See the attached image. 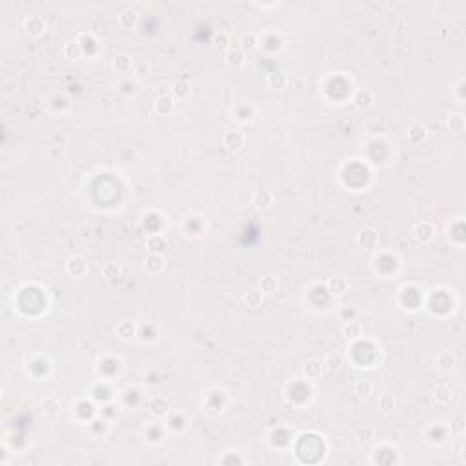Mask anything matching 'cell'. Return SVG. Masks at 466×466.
Returning a JSON list of instances; mask_svg holds the SVG:
<instances>
[{"instance_id": "obj_1", "label": "cell", "mask_w": 466, "mask_h": 466, "mask_svg": "<svg viewBox=\"0 0 466 466\" xmlns=\"http://www.w3.org/2000/svg\"><path fill=\"white\" fill-rule=\"evenodd\" d=\"M326 290L330 292L332 297H341V295H344V292L348 290V280L342 277V275H334V277L328 279Z\"/></svg>"}, {"instance_id": "obj_2", "label": "cell", "mask_w": 466, "mask_h": 466, "mask_svg": "<svg viewBox=\"0 0 466 466\" xmlns=\"http://www.w3.org/2000/svg\"><path fill=\"white\" fill-rule=\"evenodd\" d=\"M244 142H246V137H244V133L239 131V130L226 131V135H224V146L228 148L230 151H239V149L244 146Z\"/></svg>"}, {"instance_id": "obj_3", "label": "cell", "mask_w": 466, "mask_h": 466, "mask_svg": "<svg viewBox=\"0 0 466 466\" xmlns=\"http://www.w3.org/2000/svg\"><path fill=\"white\" fill-rule=\"evenodd\" d=\"M144 270H146L149 275H157L164 270V257L160 253H149L146 259H144Z\"/></svg>"}, {"instance_id": "obj_4", "label": "cell", "mask_w": 466, "mask_h": 466, "mask_svg": "<svg viewBox=\"0 0 466 466\" xmlns=\"http://www.w3.org/2000/svg\"><path fill=\"white\" fill-rule=\"evenodd\" d=\"M26 31H28L29 37H40L42 33L46 31V22H44V19L38 17V15L29 17L28 20H26Z\"/></svg>"}, {"instance_id": "obj_5", "label": "cell", "mask_w": 466, "mask_h": 466, "mask_svg": "<svg viewBox=\"0 0 466 466\" xmlns=\"http://www.w3.org/2000/svg\"><path fill=\"white\" fill-rule=\"evenodd\" d=\"M273 204V193L268 189H259L257 193L253 195V206L257 209H270Z\"/></svg>"}, {"instance_id": "obj_6", "label": "cell", "mask_w": 466, "mask_h": 466, "mask_svg": "<svg viewBox=\"0 0 466 466\" xmlns=\"http://www.w3.org/2000/svg\"><path fill=\"white\" fill-rule=\"evenodd\" d=\"M342 335H344V339L350 342L357 341L362 335V326L359 322H355V320H350V322H346L344 328H342Z\"/></svg>"}, {"instance_id": "obj_7", "label": "cell", "mask_w": 466, "mask_h": 466, "mask_svg": "<svg viewBox=\"0 0 466 466\" xmlns=\"http://www.w3.org/2000/svg\"><path fill=\"white\" fill-rule=\"evenodd\" d=\"M118 20H120V26H122V28L133 29L137 26V22H139V13H137L135 9H131V7H128V9H124V11L120 13Z\"/></svg>"}, {"instance_id": "obj_8", "label": "cell", "mask_w": 466, "mask_h": 466, "mask_svg": "<svg viewBox=\"0 0 466 466\" xmlns=\"http://www.w3.org/2000/svg\"><path fill=\"white\" fill-rule=\"evenodd\" d=\"M354 393L359 399H368L373 393V384L366 381V379H357L354 383Z\"/></svg>"}, {"instance_id": "obj_9", "label": "cell", "mask_w": 466, "mask_h": 466, "mask_svg": "<svg viewBox=\"0 0 466 466\" xmlns=\"http://www.w3.org/2000/svg\"><path fill=\"white\" fill-rule=\"evenodd\" d=\"M379 241V235L373 228H368V230H362L361 235L357 237V242L361 244L362 248H373Z\"/></svg>"}, {"instance_id": "obj_10", "label": "cell", "mask_w": 466, "mask_h": 466, "mask_svg": "<svg viewBox=\"0 0 466 466\" xmlns=\"http://www.w3.org/2000/svg\"><path fill=\"white\" fill-rule=\"evenodd\" d=\"M433 235H435V228H433L430 223H421L417 228H415V237H417V241H421V242L431 241Z\"/></svg>"}, {"instance_id": "obj_11", "label": "cell", "mask_w": 466, "mask_h": 466, "mask_svg": "<svg viewBox=\"0 0 466 466\" xmlns=\"http://www.w3.org/2000/svg\"><path fill=\"white\" fill-rule=\"evenodd\" d=\"M226 62H228V66H233V68H239L244 62V51L241 49V46H233V48L228 49Z\"/></svg>"}, {"instance_id": "obj_12", "label": "cell", "mask_w": 466, "mask_h": 466, "mask_svg": "<svg viewBox=\"0 0 466 466\" xmlns=\"http://www.w3.org/2000/svg\"><path fill=\"white\" fill-rule=\"evenodd\" d=\"M168 410H169V406H168V401L164 399V397H155L153 401L149 403V411L153 413L155 417H162V415H166Z\"/></svg>"}, {"instance_id": "obj_13", "label": "cell", "mask_w": 466, "mask_h": 466, "mask_svg": "<svg viewBox=\"0 0 466 466\" xmlns=\"http://www.w3.org/2000/svg\"><path fill=\"white\" fill-rule=\"evenodd\" d=\"M131 56L126 55V53H120V55L115 56V60H113V70L118 71V73H128V71L131 70Z\"/></svg>"}, {"instance_id": "obj_14", "label": "cell", "mask_w": 466, "mask_h": 466, "mask_svg": "<svg viewBox=\"0 0 466 466\" xmlns=\"http://www.w3.org/2000/svg\"><path fill=\"white\" fill-rule=\"evenodd\" d=\"M373 102V95L370 90H361L357 91V95L354 97V104L359 108V110H364V108H370Z\"/></svg>"}, {"instance_id": "obj_15", "label": "cell", "mask_w": 466, "mask_h": 466, "mask_svg": "<svg viewBox=\"0 0 466 466\" xmlns=\"http://www.w3.org/2000/svg\"><path fill=\"white\" fill-rule=\"evenodd\" d=\"M135 332H137V328H135V324H133L131 320H122L117 326V335L122 341H130L133 335H135Z\"/></svg>"}, {"instance_id": "obj_16", "label": "cell", "mask_w": 466, "mask_h": 466, "mask_svg": "<svg viewBox=\"0 0 466 466\" xmlns=\"http://www.w3.org/2000/svg\"><path fill=\"white\" fill-rule=\"evenodd\" d=\"M322 366L326 368L328 373H337L342 368V357L339 354H330L326 357V361L322 362Z\"/></svg>"}, {"instance_id": "obj_17", "label": "cell", "mask_w": 466, "mask_h": 466, "mask_svg": "<svg viewBox=\"0 0 466 466\" xmlns=\"http://www.w3.org/2000/svg\"><path fill=\"white\" fill-rule=\"evenodd\" d=\"M68 270H70V273H73L75 277H80V275L86 273L88 264H86V261H84L82 257H73L70 262H68Z\"/></svg>"}, {"instance_id": "obj_18", "label": "cell", "mask_w": 466, "mask_h": 466, "mask_svg": "<svg viewBox=\"0 0 466 466\" xmlns=\"http://www.w3.org/2000/svg\"><path fill=\"white\" fill-rule=\"evenodd\" d=\"M155 110L160 115H168V113L173 112V98L169 95H164V97H159L157 102H155Z\"/></svg>"}, {"instance_id": "obj_19", "label": "cell", "mask_w": 466, "mask_h": 466, "mask_svg": "<svg viewBox=\"0 0 466 466\" xmlns=\"http://www.w3.org/2000/svg\"><path fill=\"white\" fill-rule=\"evenodd\" d=\"M426 137H428V131H426V128H423V126H413L410 131H408V139H410L411 144H423L426 140Z\"/></svg>"}, {"instance_id": "obj_20", "label": "cell", "mask_w": 466, "mask_h": 466, "mask_svg": "<svg viewBox=\"0 0 466 466\" xmlns=\"http://www.w3.org/2000/svg\"><path fill=\"white\" fill-rule=\"evenodd\" d=\"M64 55L66 58H71V60H78L80 55H82V46L78 44L77 40H71L64 46Z\"/></svg>"}, {"instance_id": "obj_21", "label": "cell", "mask_w": 466, "mask_h": 466, "mask_svg": "<svg viewBox=\"0 0 466 466\" xmlns=\"http://www.w3.org/2000/svg\"><path fill=\"white\" fill-rule=\"evenodd\" d=\"M146 246H148V250H149V253H159V251L166 250V241H164V237H160V235H151V237H148Z\"/></svg>"}, {"instance_id": "obj_22", "label": "cell", "mask_w": 466, "mask_h": 466, "mask_svg": "<svg viewBox=\"0 0 466 466\" xmlns=\"http://www.w3.org/2000/svg\"><path fill=\"white\" fill-rule=\"evenodd\" d=\"M244 304H248L250 308H257L262 304V292L261 290H250V292L244 293Z\"/></svg>"}, {"instance_id": "obj_23", "label": "cell", "mask_w": 466, "mask_h": 466, "mask_svg": "<svg viewBox=\"0 0 466 466\" xmlns=\"http://www.w3.org/2000/svg\"><path fill=\"white\" fill-rule=\"evenodd\" d=\"M286 84H288V77H286L284 73L273 71V73L268 75V86L273 88V90H280V88H284Z\"/></svg>"}, {"instance_id": "obj_24", "label": "cell", "mask_w": 466, "mask_h": 466, "mask_svg": "<svg viewBox=\"0 0 466 466\" xmlns=\"http://www.w3.org/2000/svg\"><path fill=\"white\" fill-rule=\"evenodd\" d=\"M453 364H455V357H453L452 352H443L437 357V366L441 370H452Z\"/></svg>"}, {"instance_id": "obj_25", "label": "cell", "mask_w": 466, "mask_h": 466, "mask_svg": "<svg viewBox=\"0 0 466 466\" xmlns=\"http://www.w3.org/2000/svg\"><path fill=\"white\" fill-rule=\"evenodd\" d=\"M277 286H279L277 279L268 275V277H264L261 280V292L266 293V295H272V293L277 292Z\"/></svg>"}, {"instance_id": "obj_26", "label": "cell", "mask_w": 466, "mask_h": 466, "mask_svg": "<svg viewBox=\"0 0 466 466\" xmlns=\"http://www.w3.org/2000/svg\"><path fill=\"white\" fill-rule=\"evenodd\" d=\"M320 370H322V362L320 361H310L304 366V373L308 379H317L320 375Z\"/></svg>"}, {"instance_id": "obj_27", "label": "cell", "mask_w": 466, "mask_h": 466, "mask_svg": "<svg viewBox=\"0 0 466 466\" xmlns=\"http://www.w3.org/2000/svg\"><path fill=\"white\" fill-rule=\"evenodd\" d=\"M259 44V38L255 33H248V35L242 37V40H241V49L242 51H253V49L257 48Z\"/></svg>"}, {"instance_id": "obj_28", "label": "cell", "mask_w": 466, "mask_h": 466, "mask_svg": "<svg viewBox=\"0 0 466 466\" xmlns=\"http://www.w3.org/2000/svg\"><path fill=\"white\" fill-rule=\"evenodd\" d=\"M446 124H448V128L452 130V131H463V128H465V118H463V115H450L448 117V120H446Z\"/></svg>"}, {"instance_id": "obj_29", "label": "cell", "mask_w": 466, "mask_h": 466, "mask_svg": "<svg viewBox=\"0 0 466 466\" xmlns=\"http://www.w3.org/2000/svg\"><path fill=\"white\" fill-rule=\"evenodd\" d=\"M175 95L179 98H184L189 93V82L186 80V77H181L177 82H175Z\"/></svg>"}, {"instance_id": "obj_30", "label": "cell", "mask_w": 466, "mask_h": 466, "mask_svg": "<svg viewBox=\"0 0 466 466\" xmlns=\"http://www.w3.org/2000/svg\"><path fill=\"white\" fill-rule=\"evenodd\" d=\"M379 408L383 411H391L393 408H395V399H393V395H390V393H383V395L379 397Z\"/></svg>"}, {"instance_id": "obj_31", "label": "cell", "mask_w": 466, "mask_h": 466, "mask_svg": "<svg viewBox=\"0 0 466 466\" xmlns=\"http://www.w3.org/2000/svg\"><path fill=\"white\" fill-rule=\"evenodd\" d=\"M120 272H122V268L118 264H115V262H108V264H104V268H102V273H104L106 279H117L118 275H120Z\"/></svg>"}, {"instance_id": "obj_32", "label": "cell", "mask_w": 466, "mask_h": 466, "mask_svg": "<svg viewBox=\"0 0 466 466\" xmlns=\"http://www.w3.org/2000/svg\"><path fill=\"white\" fill-rule=\"evenodd\" d=\"M58 408H60V403L56 401L55 397H48V399H44V403H42V410L46 411V413H56Z\"/></svg>"}, {"instance_id": "obj_33", "label": "cell", "mask_w": 466, "mask_h": 466, "mask_svg": "<svg viewBox=\"0 0 466 466\" xmlns=\"http://www.w3.org/2000/svg\"><path fill=\"white\" fill-rule=\"evenodd\" d=\"M435 397H437L439 403H448L450 399H452V391H450V388L448 386H439L437 390H435Z\"/></svg>"}, {"instance_id": "obj_34", "label": "cell", "mask_w": 466, "mask_h": 466, "mask_svg": "<svg viewBox=\"0 0 466 466\" xmlns=\"http://www.w3.org/2000/svg\"><path fill=\"white\" fill-rule=\"evenodd\" d=\"M215 44L219 49H230V37L226 33H219L215 37Z\"/></svg>"}]
</instances>
